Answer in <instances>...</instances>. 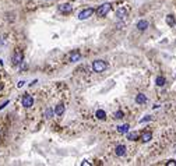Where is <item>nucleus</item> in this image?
<instances>
[{"label":"nucleus","instance_id":"a211bd4d","mask_svg":"<svg viewBox=\"0 0 176 166\" xmlns=\"http://www.w3.org/2000/svg\"><path fill=\"white\" fill-rule=\"evenodd\" d=\"M127 138H129L130 141H134V140L138 138V133H130L129 135H127Z\"/></svg>","mask_w":176,"mask_h":166},{"label":"nucleus","instance_id":"4468645a","mask_svg":"<svg viewBox=\"0 0 176 166\" xmlns=\"http://www.w3.org/2000/svg\"><path fill=\"white\" fill-rule=\"evenodd\" d=\"M117 131H119L120 134H126L127 131H129V124H123V126H119V127H117Z\"/></svg>","mask_w":176,"mask_h":166},{"label":"nucleus","instance_id":"393cba45","mask_svg":"<svg viewBox=\"0 0 176 166\" xmlns=\"http://www.w3.org/2000/svg\"><path fill=\"white\" fill-rule=\"evenodd\" d=\"M81 165H82V166H85V165H90V162H87V160H84V162H82Z\"/></svg>","mask_w":176,"mask_h":166},{"label":"nucleus","instance_id":"aec40b11","mask_svg":"<svg viewBox=\"0 0 176 166\" xmlns=\"http://www.w3.org/2000/svg\"><path fill=\"white\" fill-rule=\"evenodd\" d=\"M166 165H168V166H176V160L170 159V160H168V162H166Z\"/></svg>","mask_w":176,"mask_h":166},{"label":"nucleus","instance_id":"2eb2a0df","mask_svg":"<svg viewBox=\"0 0 176 166\" xmlns=\"http://www.w3.org/2000/svg\"><path fill=\"white\" fill-rule=\"evenodd\" d=\"M166 24H168L169 27H173L176 21H175V17L173 16H166Z\"/></svg>","mask_w":176,"mask_h":166},{"label":"nucleus","instance_id":"4be33fe9","mask_svg":"<svg viewBox=\"0 0 176 166\" xmlns=\"http://www.w3.org/2000/svg\"><path fill=\"white\" fill-rule=\"evenodd\" d=\"M150 119H151V117H150V116H147V117H144L143 120H140V123H144V121H148Z\"/></svg>","mask_w":176,"mask_h":166},{"label":"nucleus","instance_id":"f8f14e48","mask_svg":"<svg viewBox=\"0 0 176 166\" xmlns=\"http://www.w3.org/2000/svg\"><path fill=\"white\" fill-rule=\"evenodd\" d=\"M136 102L138 105H143V103H145V102H147V96L144 94H138V95L136 96Z\"/></svg>","mask_w":176,"mask_h":166},{"label":"nucleus","instance_id":"7ed1b4c3","mask_svg":"<svg viewBox=\"0 0 176 166\" xmlns=\"http://www.w3.org/2000/svg\"><path fill=\"white\" fill-rule=\"evenodd\" d=\"M22 59H24V55H22V52L20 50V49H16V52L13 53V64L14 66H18V64H21V61H22Z\"/></svg>","mask_w":176,"mask_h":166},{"label":"nucleus","instance_id":"5701e85b","mask_svg":"<svg viewBox=\"0 0 176 166\" xmlns=\"http://www.w3.org/2000/svg\"><path fill=\"white\" fill-rule=\"evenodd\" d=\"M45 115H46L48 117H49V116H52V110H50V109H49V110H46V113H45Z\"/></svg>","mask_w":176,"mask_h":166},{"label":"nucleus","instance_id":"9b49d317","mask_svg":"<svg viewBox=\"0 0 176 166\" xmlns=\"http://www.w3.org/2000/svg\"><path fill=\"white\" fill-rule=\"evenodd\" d=\"M64 109H66V106L63 105V103H60V105H57V106H55V115H57V116H62L63 113H64Z\"/></svg>","mask_w":176,"mask_h":166},{"label":"nucleus","instance_id":"9d476101","mask_svg":"<svg viewBox=\"0 0 176 166\" xmlns=\"http://www.w3.org/2000/svg\"><path fill=\"white\" fill-rule=\"evenodd\" d=\"M140 138L143 143H148V141H151V138H152V133H151V131H145V133L141 134Z\"/></svg>","mask_w":176,"mask_h":166},{"label":"nucleus","instance_id":"dca6fc26","mask_svg":"<svg viewBox=\"0 0 176 166\" xmlns=\"http://www.w3.org/2000/svg\"><path fill=\"white\" fill-rule=\"evenodd\" d=\"M155 84L158 87H164L165 85V78L164 77H156L155 78Z\"/></svg>","mask_w":176,"mask_h":166},{"label":"nucleus","instance_id":"f3484780","mask_svg":"<svg viewBox=\"0 0 176 166\" xmlns=\"http://www.w3.org/2000/svg\"><path fill=\"white\" fill-rule=\"evenodd\" d=\"M96 117H98L99 120H105V119H106V113H105L102 109H99V110L96 112Z\"/></svg>","mask_w":176,"mask_h":166},{"label":"nucleus","instance_id":"20e7f679","mask_svg":"<svg viewBox=\"0 0 176 166\" xmlns=\"http://www.w3.org/2000/svg\"><path fill=\"white\" fill-rule=\"evenodd\" d=\"M22 106L24 107H31L32 105H34V98L31 96V95H28V94H25L22 96Z\"/></svg>","mask_w":176,"mask_h":166},{"label":"nucleus","instance_id":"0eeeda50","mask_svg":"<svg viewBox=\"0 0 176 166\" xmlns=\"http://www.w3.org/2000/svg\"><path fill=\"white\" fill-rule=\"evenodd\" d=\"M71 10H73V6L71 4H68V3H63L59 6V11L63 13V14H68V13H71Z\"/></svg>","mask_w":176,"mask_h":166},{"label":"nucleus","instance_id":"1a4fd4ad","mask_svg":"<svg viewBox=\"0 0 176 166\" xmlns=\"http://www.w3.org/2000/svg\"><path fill=\"white\" fill-rule=\"evenodd\" d=\"M137 28H138V31H145V29L148 28V21H145V20H140V21L137 22Z\"/></svg>","mask_w":176,"mask_h":166},{"label":"nucleus","instance_id":"6ab92c4d","mask_svg":"<svg viewBox=\"0 0 176 166\" xmlns=\"http://www.w3.org/2000/svg\"><path fill=\"white\" fill-rule=\"evenodd\" d=\"M123 117V112L122 110H117L116 113H115V119H122Z\"/></svg>","mask_w":176,"mask_h":166},{"label":"nucleus","instance_id":"39448f33","mask_svg":"<svg viewBox=\"0 0 176 166\" xmlns=\"http://www.w3.org/2000/svg\"><path fill=\"white\" fill-rule=\"evenodd\" d=\"M92 14H94V8H85V10H82V11L78 14V18L80 20H87V18H90Z\"/></svg>","mask_w":176,"mask_h":166},{"label":"nucleus","instance_id":"f257e3e1","mask_svg":"<svg viewBox=\"0 0 176 166\" xmlns=\"http://www.w3.org/2000/svg\"><path fill=\"white\" fill-rule=\"evenodd\" d=\"M106 61L104 60H94L92 61V70H94L95 73H102V71H105L106 70Z\"/></svg>","mask_w":176,"mask_h":166},{"label":"nucleus","instance_id":"412c9836","mask_svg":"<svg viewBox=\"0 0 176 166\" xmlns=\"http://www.w3.org/2000/svg\"><path fill=\"white\" fill-rule=\"evenodd\" d=\"M8 103H10V102H8V101H6V102H4V103H3L2 106H0V110H2V109H4V107H6V106H7Z\"/></svg>","mask_w":176,"mask_h":166},{"label":"nucleus","instance_id":"b1692460","mask_svg":"<svg viewBox=\"0 0 176 166\" xmlns=\"http://www.w3.org/2000/svg\"><path fill=\"white\" fill-rule=\"evenodd\" d=\"M24 84H25V82H24V81H20V82H18V87H20V88H21V87H22Z\"/></svg>","mask_w":176,"mask_h":166},{"label":"nucleus","instance_id":"6e6552de","mask_svg":"<svg viewBox=\"0 0 176 166\" xmlns=\"http://www.w3.org/2000/svg\"><path fill=\"white\" fill-rule=\"evenodd\" d=\"M115 154L117 156H124L126 155V146L124 145H117L116 149H115Z\"/></svg>","mask_w":176,"mask_h":166},{"label":"nucleus","instance_id":"ddd939ff","mask_svg":"<svg viewBox=\"0 0 176 166\" xmlns=\"http://www.w3.org/2000/svg\"><path fill=\"white\" fill-rule=\"evenodd\" d=\"M126 14H127V11H126V10H123V8H119V10L116 11V17L122 20V18H126Z\"/></svg>","mask_w":176,"mask_h":166},{"label":"nucleus","instance_id":"423d86ee","mask_svg":"<svg viewBox=\"0 0 176 166\" xmlns=\"http://www.w3.org/2000/svg\"><path fill=\"white\" fill-rule=\"evenodd\" d=\"M80 59H81V55H80L78 50H73V52L68 53V60H70L71 63H77Z\"/></svg>","mask_w":176,"mask_h":166},{"label":"nucleus","instance_id":"a878e982","mask_svg":"<svg viewBox=\"0 0 176 166\" xmlns=\"http://www.w3.org/2000/svg\"><path fill=\"white\" fill-rule=\"evenodd\" d=\"M2 88H3V85H2V84H0V91H2Z\"/></svg>","mask_w":176,"mask_h":166},{"label":"nucleus","instance_id":"f03ea898","mask_svg":"<svg viewBox=\"0 0 176 166\" xmlns=\"http://www.w3.org/2000/svg\"><path fill=\"white\" fill-rule=\"evenodd\" d=\"M110 8H112V4L110 3H104L102 6H99V7H98V10H96L98 17H105L106 14L110 11Z\"/></svg>","mask_w":176,"mask_h":166}]
</instances>
